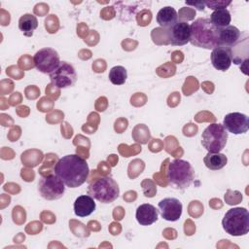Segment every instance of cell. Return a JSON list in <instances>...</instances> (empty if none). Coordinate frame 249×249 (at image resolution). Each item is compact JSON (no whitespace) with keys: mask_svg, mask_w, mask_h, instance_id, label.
Returning a JSON list of instances; mask_svg holds the SVG:
<instances>
[{"mask_svg":"<svg viewBox=\"0 0 249 249\" xmlns=\"http://www.w3.org/2000/svg\"><path fill=\"white\" fill-rule=\"evenodd\" d=\"M211 62L215 69L219 71H227L232 62L231 49L222 46L213 49L211 53Z\"/></svg>","mask_w":249,"mask_h":249,"instance_id":"obj_13","label":"cell"},{"mask_svg":"<svg viewBox=\"0 0 249 249\" xmlns=\"http://www.w3.org/2000/svg\"><path fill=\"white\" fill-rule=\"evenodd\" d=\"M231 2H204L205 5H207L210 9L216 10L220 8H226L228 5H230Z\"/></svg>","mask_w":249,"mask_h":249,"instance_id":"obj_22","label":"cell"},{"mask_svg":"<svg viewBox=\"0 0 249 249\" xmlns=\"http://www.w3.org/2000/svg\"><path fill=\"white\" fill-rule=\"evenodd\" d=\"M190 43L197 48L213 50L220 46L219 31L207 18H198L190 24Z\"/></svg>","mask_w":249,"mask_h":249,"instance_id":"obj_2","label":"cell"},{"mask_svg":"<svg viewBox=\"0 0 249 249\" xmlns=\"http://www.w3.org/2000/svg\"><path fill=\"white\" fill-rule=\"evenodd\" d=\"M38 27V19L34 15L24 14L18 19V29L26 37H31Z\"/></svg>","mask_w":249,"mask_h":249,"instance_id":"obj_18","label":"cell"},{"mask_svg":"<svg viewBox=\"0 0 249 249\" xmlns=\"http://www.w3.org/2000/svg\"><path fill=\"white\" fill-rule=\"evenodd\" d=\"M168 43L172 46H184L190 42V23L178 20L172 27L166 30Z\"/></svg>","mask_w":249,"mask_h":249,"instance_id":"obj_11","label":"cell"},{"mask_svg":"<svg viewBox=\"0 0 249 249\" xmlns=\"http://www.w3.org/2000/svg\"><path fill=\"white\" fill-rule=\"evenodd\" d=\"M240 30L233 25L230 24L224 28H221L219 31L220 46L231 49L240 41Z\"/></svg>","mask_w":249,"mask_h":249,"instance_id":"obj_16","label":"cell"},{"mask_svg":"<svg viewBox=\"0 0 249 249\" xmlns=\"http://www.w3.org/2000/svg\"><path fill=\"white\" fill-rule=\"evenodd\" d=\"M223 126L231 133L243 134L248 131L249 119L247 115L239 112L229 113L224 117Z\"/></svg>","mask_w":249,"mask_h":249,"instance_id":"obj_10","label":"cell"},{"mask_svg":"<svg viewBox=\"0 0 249 249\" xmlns=\"http://www.w3.org/2000/svg\"><path fill=\"white\" fill-rule=\"evenodd\" d=\"M159 211L160 216L169 222H175L180 219L183 211L181 201L175 197H165L161 199L159 204Z\"/></svg>","mask_w":249,"mask_h":249,"instance_id":"obj_12","label":"cell"},{"mask_svg":"<svg viewBox=\"0 0 249 249\" xmlns=\"http://www.w3.org/2000/svg\"><path fill=\"white\" fill-rule=\"evenodd\" d=\"M38 191L41 196L47 200H55L63 196L65 184L56 174L41 176L38 182Z\"/></svg>","mask_w":249,"mask_h":249,"instance_id":"obj_7","label":"cell"},{"mask_svg":"<svg viewBox=\"0 0 249 249\" xmlns=\"http://www.w3.org/2000/svg\"><path fill=\"white\" fill-rule=\"evenodd\" d=\"M33 62L38 71L51 74L60 63L58 53L52 48L40 49L33 56Z\"/></svg>","mask_w":249,"mask_h":249,"instance_id":"obj_9","label":"cell"},{"mask_svg":"<svg viewBox=\"0 0 249 249\" xmlns=\"http://www.w3.org/2000/svg\"><path fill=\"white\" fill-rule=\"evenodd\" d=\"M50 75L52 84L58 89H66L75 85L77 73L72 64L60 61L59 65Z\"/></svg>","mask_w":249,"mask_h":249,"instance_id":"obj_8","label":"cell"},{"mask_svg":"<svg viewBox=\"0 0 249 249\" xmlns=\"http://www.w3.org/2000/svg\"><path fill=\"white\" fill-rule=\"evenodd\" d=\"M224 231L232 236L245 235L249 231V212L243 207L229 209L222 220Z\"/></svg>","mask_w":249,"mask_h":249,"instance_id":"obj_5","label":"cell"},{"mask_svg":"<svg viewBox=\"0 0 249 249\" xmlns=\"http://www.w3.org/2000/svg\"><path fill=\"white\" fill-rule=\"evenodd\" d=\"M88 195L101 203H112L119 197L120 188L112 177L100 176L89 185Z\"/></svg>","mask_w":249,"mask_h":249,"instance_id":"obj_4","label":"cell"},{"mask_svg":"<svg viewBox=\"0 0 249 249\" xmlns=\"http://www.w3.org/2000/svg\"><path fill=\"white\" fill-rule=\"evenodd\" d=\"M186 4H187L188 6H194V7H196V9H197V10H199V11H202V10L204 9V6H205L204 2H197V3H190V2H186Z\"/></svg>","mask_w":249,"mask_h":249,"instance_id":"obj_23","label":"cell"},{"mask_svg":"<svg viewBox=\"0 0 249 249\" xmlns=\"http://www.w3.org/2000/svg\"><path fill=\"white\" fill-rule=\"evenodd\" d=\"M127 78L126 69L124 66L117 65L110 69L109 71V80L113 85L121 86L124 85Z\"/></svg>","mask_w":249,"mask_h":249,"instance_id":"obj_21","label":"cell"},{"mask_svg":"<svg viewBox=\"0 0 249 249\" xmlns=\"http://www.w3.org/2000/svg\"><path fill=\"white\" fill-rule=\"evenodd\" d=\"M178 21V14L176 10L171 6L161 8L157 14V22L162 28L166 30L172 27Z\"/></svg>","mask_w":249,"mask_h":249,"instance_id":"obj_17","label":"cell"},{"mask_svg":"<svg viewBox=\"0 0 249 249\" xmlns=\"http://www.w3.org/2000/svg\"><path fill=\"white\" fill-rule=\"evenodd\" d=\"M209 19L214 26L221 29V28H224V27L230 25L231 17L230 12L226 8H220V9H216L212 12Z\"/></svg>","mask_w":249,"mask_h":249,"instance_id":"obj_20","label":"cell"},{"mask_svg":"<svg viewBox=\"0 0 249 249\" xmlns=\"http://www.w3.org/2000/svg\"><path fill=\"white\" fill-rule=\"evenodd\" d=\"M135 218L141 226H150L157 222L159 210L152 204L143 203L137 207Z\"/></svg>","mask_w":249,"mask_h":249,"instance_id":"obj_14","label":"cell"},{"mask_svg":"<svg viewBox=\"0 0 249 249\" xmlns=\"http://www.w3.org/2000/svg\"><path fill=\"white\" fill-rule=\"evenodd\" d=\"M53 171L66 187L77 188L87 181L89 167L85 159L73 154L59 159L54 165Z\"/></svg>","mask_w":249,"mask_h":249,"instance_id":"obj_1","label":"cell"},{"mask_svg":"<svg viewBox=\"0 0 249 249\" xmlns=\"http://www.w3.org/2000/svg\"><path fill=\"white\" fill-rule=\"evenodd\" d=\"M228 140V131L221 124H209L201 134V144L209 153L222 151Z\"/></svg>","mask_w":249,"mask_h":249,"instance_id":"obj_6","label":"cell"},{"mask_svg":"<svg viewBox=\"0 0 249 249\" xmlns=\"http://www.w3.org/2000/svg\"><path fill=\"white\" fill-rule=\"evenodd\" d=\"M166 179L173 189L186 190L195 179V169L189 161L176 159L168 164Z\"/></svg>","mask_w":249,"mask_h":249,"instance_id":"obj_3","label":"cell"},{"mask_svg":"<svg viewBox=\"0 0 249 249\" xmlns=\"http://www.w3.org/2000/svg\"><path fill=\"white\" fill-rule=\"evenodd\" d=\"M205 166L210 170H220L226 166L228 162V158L222 153H207L203 159Z\"/></svg>","mask_w":249,"mask_h":249,"instance_id":"obj_19","label":"cell"},{"mask_svg":"<svg viewBox=\"0 0 249 249\" xmlns=\"http://www.w3.org/2000/svg\"><path fill=\"white\" fill-rule=\"evenodd\" d=\"M74 213L78 217H87L92 214L96 208L94 198L89 195H82L74 201Z\"/></svg>","mask_w":249,"mask_h":249,"instance_id":"obj_15","label":"cell"}]
</instances>
